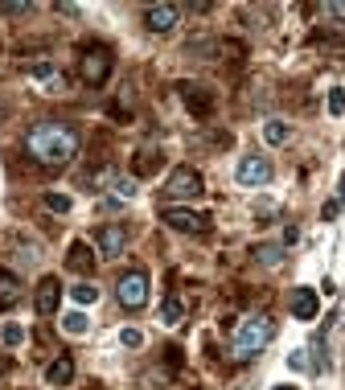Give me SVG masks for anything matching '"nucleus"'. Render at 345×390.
I'll use <instances>...</instances> for the list:
<instances>
[{
	"label": "nucleus",
	"mask_w": 345,
	"mask_h": 390,
	"mask_svg": "<svg viewBox=\"0 0 345 390\" xmlns=\"http://www.w3.org/2000/svg\"><path fill=\"white\" fill-rule=\"evenodd\" d=\"M95 243H99V255H103V259H120L123 246H127V230H123V226H99Z\"/></svg>",
	"instance_id": "9d476101"
},
{
	"label": "nucleus",
	"mask_w": 345,
	"mask_h": 390,
	"mask_svg": "<svg viewBox=\"0 0 345 390\" xmlns=\"http://www.w3.org/2000/svg\"><path fill=\"white\" fill-rule=\"evenodd\" d=\"M29 70H33V78H58V74H54V66H49V62H33Z\"/></svg>",
	"instance_id": "bb28decb"
},
{
	"label": "nucleus",
	"mask_w": 345,
	"mask_h": 390,
	"mask_svg": "<svg viewBox=\"0 0 345 390\" xmlns=\"http://www.w3.org/2000/svg\"><path fill=\"white\" fill-rule=\"evenodd\" d=\"M111 194L120 197V201L136 197V177H115V181H111Z\"/></svg>",
	"instance_id": "412c9836"
},
{
	"label": "nucleus",
	"mask_w": 345,
	"mask_h": 390,
	"mask_svg": "<svg viewBox=\"0 0 345 390\" xmlns=\"http://www.w3.org/2000/svg\"><path fill=\"white\" fill-rule=\"evenodd\" d=\"M25 152L42 165V169H62L78 156V132L70 123H58V120H46V123H33L25 132Z\"/></svg>",
	"instance_id": "f257e3e1"
},
{
	"label": "nucleus",
	"mask_w": 345,
	"mask_h": 390,
	"mask_svg": "<svg viewBox=\"0 0 345 390\" xmlns=\"http://www.w3.org/2000/svg\"><path fill=\"white\" fill-rule=\"evenodd\" d=\"M115 300H120L123 308H144L148 304V271L140 268H132V271H123L120 279H115Z\"/></svg>",
	"instance_id": "39448f33"
},
{
	"label": "nucleus",
	"mask_w": 345,
	"mask_h": 390,
	"mask_svg": "<svg viewBox=\"0 0 345 390\" xmlns=\"http://www.w3.org/2000/svg\"><path fill=\"white\" fill-rule=\"evenodd\" d=\"M271 390H296V386H271Z\"/></svg>",
	"instance_id": "72a5a7b5"
},
{
	"label": "nucleus",
	"mask_w": 345,
	"mask_h": 390,
	"mask_svg": "<svg viewBox=\"0 0 345 390\" xmlns=\"http://www.w3.org/2000/svg\"><path fill=\"white\" fill-rule=\"evenodd\" d=\"M120 345H123V349H140V345H144V333H140V329H123Z\"/></svg>",
	"instance_id": "b1692460"
},
{
	"label": "nucleus",
	"mask_w": 345,
	"mask_h": 390,
	"mask_svg": "<svg viewBox=\"0 0 345 390\" xmlns=\"http://www.w3.org/2000/svg\"><path fill=\"white\" fill-rule=\"evenodd\" d=\"M284 243H288V246L300 243V230H296V226H284Z\"/></svg>",
	"instance_id": "7c9ffc66"
},
{
	"label": "nucleus",
	"mask_w": 345,
	"mask_h": 390,
	"mask_svg": "<svg viewBox=\"0 0 345 390\" xmlns=\"http://www.w3.org/2000/svg\"><path fill=\"white\" fill-rule=\"evenodd\" d=\"M58 304H62V284H58V275H46L33 292V308H37V317H54Z\"/></svg>",
	"instance_id": "6e6552de"
},
{
	"label": "nucleus",
	"mask_w": 345,
	"mask_h": 390,
	"mask_svg": "<svg viewBox=\"0 0 345 390\" xmlns=\"http://www.w3.org/2000/svg\"><path fill=\"white\" fill-rule=\"evenodd\" d=\"M337 206L345 210V172H341V181H337Z\"/></svg>",
	"instance_id": "473e14b6"
},
{
	"label": "nucleus",
	"mask_w": 345,
	"mask_h": 390,
	"mask_svg": "<svg viewBox=\"0 0 345 390\" xmlns=\"http://www.w3.org/2000/svg\"><path fill=\"white\" fill-rule=\"evenodd\" d=\"M329 115H345V91L341 87L329 91Z\"/></svg>",
	"instance_id": "393cba45"
},
{
	"label": "nucleus",
	"mask_w": 345,
	"mask_h": 390,
	"mask_svg": "<svg viewBox=\"0 0 345 390\" xmlns=\"http://www.w3.org/2000/svg\"><path fill=\"white\" fill-rule=\"evenodd\" d=\"M234 177H239V185H251V189H255V185H268V181H271V161H263V156H255V152H251V156L239 161Z\"/></svg>",
	"instance_id": "0eeeda50"
},
{
	"label": "nucleus",
	"mask_w": 345,
	"mask_h": 390,
	"mask_svg": "<svg viewBox=\"0 0 345 390\" xmlns=\"http://www.w3.org/2000/svg\"><path fill=\"white\" fill-rule=\"evenodd\" d=\"M325 13L329 17H345V4H325Z\"/></svg>",
	"instance_id": "2f4dec72"
},
{
	"label": "nucleus",
	"mask_w": 345,
	"mask_h": 390,
	"mask_svg": "<svg viewBox=\"0 0 345 390\" xmlns=\"http://www.w3.org/2000/svg\"><path fill=\"white\" fill-rule=\"evenodd\" d=\"M66 263H70L74 271H91V268H95V255H91V246H87V243H74L70 255H66Z\"/></svg>",
	"instance_id": "f3484780"
},
{
	"label": "nucleus",
	"mask_w": 345,
	"mask_h": 390,
	"mask_svg": "<svg viewBox=\"0 0 345 390\" xmlns=\"http://www.w3.org/2000/svg\"><path fill=\"white\" fill-rule=\"evenodd\" d=\"M181 317H185V304H181L177 296H169V300L161 304V320H165V325H181Z\"/></svg>",
	"instance_id": "a211bd4d"
},
{
	"label": "nucleus",
	"mask_w": 345,
	"mask_h": 390,
	"mask_svg": "<svg viewBox=\"0 0 345 390\" xmlns=\"http://www.w3.org/2000/svg\"><path fill=\"white\" fill-rule=\"evenodd\" d=\"M91 390H99V386H91Z\"/></svg>",
	"instance_id": "f704fd0d"
},
{
	"label": "nucleus",
	"mask_w": 345,
	"mask_h": 390,
	"mask_svg": "<svg viewBox=\"0 0 345 390\" xmlns=\"http://www.w3.org/2000/svg\"><path fill=\"white\" fill-rule=\"evenodd\" d=\"M78 74L87 87H103L111 78V49L107 46H87L78 54Z\"/></svg>",
	"instance_id": "7ed1b4c3"
},
{
	"label": "nucleus",
	"mask_w": 345,
	"mask_h": 390,
	"mask_svg": "<svg viewBox=\"0 0 345 390\" xmlns=\"http://www.w3.org/2000/svg\"><path fill=\"white\" fill-rule=\"evenodd\" d=\"M4 13H8V17H21V13H29V4H25V0H21V4L13 0V4H4Z\"/></svg>",
	"instance_id": "c85d7f7f"
},
{
	"label": "nucleus",
	"mask_w": 345,
	"mask_h": 390,
	"mask_svg": "<svg viewBox=\"0 0 345 390\" xmlns=\"http://www.w3.org/2000/svg\"><path fill=\"white\" fill-rule=\"evenodd\" d=\"M181 99H185V107H189L194 115H201V120L214 111V95H210L206 87H197V82H181Z\"/></svg>",
	"instance_id": "9b49d317"
},
{
	"label": "nucleus",
	"mask_w": 345,
	"mask_h": 390,
	"mask_svg": "<svg viewBox=\"0 0 345 390\" xmlns=\"http://www.w3.org/2000/svg\"><path fill=\"white\" fill-rule=\"evenodd\" d=\"M161 222L172 226V230H181V234H201V230L210 226V218L197 214V210H189V206H165V210H161Z\"/></svg>",
	"instance_id": "423d86ee"
},
{
	"label": "nucleus",
	"mask_w": 345,
	"mask_h": 390,
	"mask_svg": "<svg viewBox=\"0 0 345 390\" xmlns=\"http://www.w3.org/2000/svg\"><path fill=\"white\" fill-rule=\"evenodd\" d=\"M62 329H66L70 337H82V333L91 329V320L82 317V313H66V317H62Z\"/></svg>",
	"instance_id": "aec40b11"
},
{
	"label": "nucleus",
	"mask_w": 345,
	"mask_h": 390,
	"mask_svg": "<svg viewBox=\"0 0 345 390\" xmlns=\"http://www.w3.org/2000/svg\"><path fill=\"white\" fill-rule=\"evenodd\" d=\"M251 259H259L263 268H275V263H284V246L280 243H259L251 251Z\"/></svg>",
	"instance_id": "dca6fc26"
},
{
	"label": "nucleus",
	"mask_w": 345,
	"mask_h": 390,
	"mask_svg": "<svg viewBox=\"0 0 345 390\" xmlns=\"http://www.w3.org/2000/svg\"><path fill=\"white\" fill-rule=\"evenodd\" d=\"M177 21H181V8H177V4H152V8L144 13L148 33H172Z\"/></svg>",
	"instance_id": "1a4fd4ad"
},
{
	"label": "nucleus",
	"mask_w": 345,
	"mask_h": 390,
	"mask_svg": "<svg viewBox=\"0 0 345 390\" xmlns=\"http://www.w3.org/2000/svg\"><path fill=\"white\" fill-rule=\"evenodd\" d=\"M263 140H268L271 148H284L288 140H292V127H288L284 120H268L263 123Z\"/></svg>",
	"instance_id": "2eb2a0df"
},
{
	"label": "nucleus",
	"mask_w": 345,
	"mask_h": 390,
	"mask_svg": "<svg viewBox=\"0 0 345 390\" xmlns=\"http://www.w3.org/2000/svg\"><path fill=\"white\" fill-rule=\"evenodd\" d=\"M70 296H74V304H82V308H87V304H95V300H99V288L82 279V284H74V288H70Z\"/></svg>",
	"instance_id": "6ab92c4d"
},
{
	"label": "nucleus",
	"mask_w": 345,
	"mask_h": 390,
	"mask_svg": "<svg viewBox=\"0 0 345 390\" xmlns=\"http://www.w3.org/2000/svg\"><path fill=\"white\" fill-rule=\"evenodd\" d=\"M70 206H74V201L66 194H46V210H49V214H70Z\"/></svg>",
	"instance_id": "5701e85b"
},
{
	"label": "nucleus",
	"mask_w": 345,
	"mask_h": 390,
	"mask_svg": "<svg viewBox=\"0 0 345 390\" xmlns=\"http://www.w3.org/2000/svg\"><path fill=\"white\" fill-rule=\"evenodd\" d=\"M320 214H325V222H333L337 214H341V206H337V201H325V210H320Z\"/></svg>",
	"instance_id": "cd10ccee"
},
{
	"label": "nucleus",
	"mask_w": 345,
	"mask_h": 390,
	"mask_svg": "<svg viewBox=\"0 0 345 390\" xmlns=\"http://www.w3.org/2000/svg\"><path fill=\"white\" fill-rule=\"evenodd\" d=\"M17 300H21V279L0 268V308H13Z\"/></svg>",
	"instance_id": "4468645a"
},
{
	"label": "nucleus",
	"mask_w": 345,
	"mask_h": 390,
	"mask_svg": "<svg viewBox=\"0 0 345 390\" xmlns=\"http://www.w3.org/2000/svg\"><path fill=\"white\" fill-rule=\"evenodd\" d=\"M201 172L189 169V165H181V169L169 172V181H165V197H169L172 206H181V201H197L201 197Z\"/></svg>",
	"instance_id": "20e7f679"
},
{
	"label": "nucleus",
	"mask_w": 345,
	"mask_h": 390,
	"mask_svg": "<svg viewBox=\"0 0 345 390\" xmlns=\"http://www.w3.org/2000/svg\"><path fill=\"white\" fill-rule=\"evenodd\" d=\"M288 366H292V370H304V366H308V362H304V349H296L292 358H288Z\"/></svg>",
	"instance_id": "c756f323"
},
{
	"label": "nucleus",
	"mask_w": 345,
	"mask_h": 390,
	"mask_svg": "<svg viewBox=\"0 0 345 390\" xmlns=\"http://www.w3.org/2000/svg\"><path fill=\"white\" fill-rule=\"evenodd\" d=\"M46 382L49 386H70L74 382V358L70 353H62V358H54L46 366Z\"/></svg>",
	"instance_id": "ddd939ff"
},
{
	"label": "nucleus",
	"mask_w": 345,
	"mask_h": 390,
	"mask_svg": "<svg viewBox=\"0 0 345 390\" xmlns=\"http://www.w3.org/2000/svg\"><path fill=\"white\" fill-rule=\"evenodd\" d=\"M317 313H320L317 292H313V288H296L292 292V317L296 320H317Z\"/></svg>",
	"instance_id": "f8f14e48"
},
{
	"label": "nucleus",
	"mask_w": 345,
	"mask_h": 390,
	"mask_svg": "<svg viewBox=\"0 0 345 390\" xmlns=\"http://www.w3.org/2000/svg\"><path fill=\"white\" fill-rule=\"evenodd\" d=\"M0 341L8 345V349H17V345L25 341V325H4V329H0Z\"/></svg>",
	"instance_id": "4be33fe9"
},
{
	"label": "nucleus",
	"mask_w": 345,
	"mask_h": 390,
	"mask_svg": "<svg viewBox=\"0 0 345 390\" xmlns=\"http://www.w3.org/2000/svg\"><path fill=\"white\" fill-rule=\"evenodd\" d=\"M271 337H275V320L271 317H246L239 329H234V358L239 362H251L255 353H263L271 345Z\"/></svg>",
	"instance_id": "f03ea898"
},
{
	"label": "nucleus",
	"mask_w": 345,
	"mask_h": 390,
	"mask_svg": "<svg viewBox=\"0 0 345 390\" xmlns=\"http://www.w3.org/2000/svg\"><path fill=\"white\" fill-rule=\"evenodd\" d=\"M161 169V156L156 152H140V161H136V172H156Z\"/></svg>",
	"instance_id": "a878e982"
}]
</instances>
